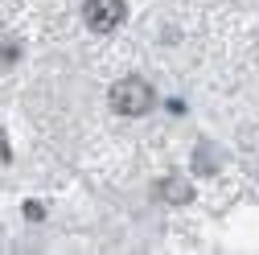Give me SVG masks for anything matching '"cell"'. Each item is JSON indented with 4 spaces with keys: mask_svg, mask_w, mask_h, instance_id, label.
Returning a JSON list of instances; mask_svg holds the SVG:
<instances>
[{
    "mask_svg": "<svg viewBox=\"0 0 259 255\" xmlns=\"http://www.w3.org/2000/svg\"><path fill=\"white\" fill-rule=\"evenodd\" d=\"M156 103V95L144 78H119L111 87V107L119 115H148V107Z\"/></svg>",
    "mask_w": 259,
    "mask_h": 255,
    "instance_id": "1",
    "label": "cell"
},
{
    "mask_svg": "<svg viewBox=\"0 0 259 255\" xmlns=\"http://www.w3.org/2000/svg\"><path fill=\"white\" fill-rule=\"evenodd\" d=\"M82 17H87V25L95 29V33H111V29H119V21H123V0H87Z\"/></svg>",
    "mask_w": 259,
    "mask_h": 255,
    "instance_id": "2",
    "label": "cell"
},
{
    "mask_svg": "<svg viewBox=\"0 0 259 255\" xmlns=\"http://www.w3.org/2000/svg\"><path fill=\"white\" fill-rule=\"evenodd\" d=\"M160 198H169V202H185V198H189V185H173V181H165V185H160Z\"/></svg>",
    "mask_w": 259,
    "mask_h": 255,
    "instance_id": "3",
    "label": "cell"
},
{
    "mask_svg": "<svg viewBox=\"0 0 259 255\" xmlns=\"http://www.w3.org/2000/svg\"><path fill=\"white\" fill-rule=\"evenodd\" d=\"M25 218H29V222H37V218H46V210H41L37 202H25Z\"/></svg>",
    "mask_w": 259,
    "mask_h": 255,
    "instance_id": "4",
    "label": "cell"
}]
</instances>
